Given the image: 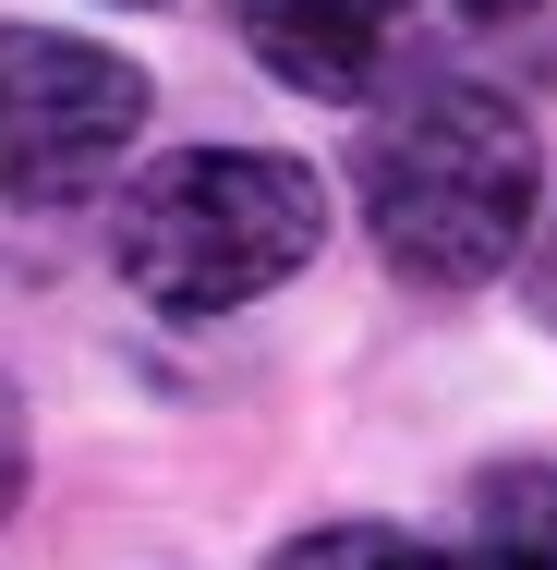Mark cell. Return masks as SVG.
Instances as JSON below:
<instances>
[{"instance_id": "8", "label": "cell", "mask_w": 557, "mask_h": 570, "mask_svg": "<svg viewBox=\"0 0 557 570\" xmlns=\"http://www.w3.org/2000/svg\"><path fill=\"white\" fill-rule=\"evenodd\" d=\"M534 304L557 316V207H546V243H534Z\"/></svg>"}, {"instance_id": "1", "label": "cell", "mask_w": 557, "mask_h": 570, "mask_svg": "<svg viewBox=\"0 0 557 570\" xmlns=\"http://www.w3.org/2000/svg\"><path fill=\"white\" fill-rule=\"evenodd\" d=\"M534 195H546V146H534L521 98L460 86V73L400 86L351 146V207L376 230V255L425 292L497 279L534 230Z\"/></svg>"}, {"instance_id": "7", "label": "cell", "mask_w": 557, "mask_h": 570, "mask_svg": "<svg viewBox=\"0 0 557 570\" xmlns=\"http://www.w3.org/2000/svg\"><path fill=\"white\" fill-rule=\"evenodd\" d=\"M12 498H24V401L0 376V522H12Z\"/></svg>"}, {"instance_id": "6", "label": "cell", "mask_w": 557, "mask_h": 570, "mask_svg": "<svg viewBox=\"0 0 557 570\" xmlns=\"http://www.w3.org/2000/svg\"><path fill=\"white\" fill-rule=\"evenodd\" d=\"M267 570H448V547L400 534V522H316V534H291Z\"/></svg>"}, {"instance_id": "4", "label": "cell", "mask_w": 557, "mask_h": 570, "mask_svg": "<svg viewBox=\"0 0 557 570\" xmlns=\"http://www.w3.org/2000/svg\"><path fill=\"white\" fill-rule=\"evenodd\" d=\"M230 24L291 98H364L400 37V0H230Z\"/></svg>"}, {"instance_id": "2", "label": "cell", "mask_w": 557, "mask_h": 570, "mask_svg": "<svg viewBox=\"0 0 557 570\" xmlns=\"http://www.w3.org/2000/svg\"><path fill=\"white\" fill-rule=\"evenodd\" d=\"M328 243V183L279 146H182L110 195V267L158 316H230L304 279Z\"/></svg>"}, {"instance_id": "9", "label": "cell", "mask_w": 557, "mask_h": 570, "mask_svg": "<svg viewBox=\"0 0 557 570\" xmlns=\"http://www.w3.org/2000/svg\"><path fill=\"white\" fill-rule=\"evenodd\" d=\"M460 12H534V0H460Z\"/></svg>"}, {"instance_id": "3", "label": "cell", "mask_w": 557, "mask_h": 570, "mask_svg": "<svg viewBox=\"0 0 557 570\" xmlns=\"http://www.w3.org/2000/svg\"><path fill=\"white\" fill-rule=\"evenodd\" d=\"M146 134V73L61 37V24H0V207H86Z\"/></svg>"}, {"instance_id": "5", "label": "cell", "mask_w": 557, "mask_h": 570, "mask_svg": "<svg viewBox=\"0 0 557 570\" xmlns=\"http://www.w3.org/2000/svg\"><path fill=\"white\" fill-rule=\"evenodd\" d=\"M448 570H557V461H497Z\"/></svg>"}]
</instances>
